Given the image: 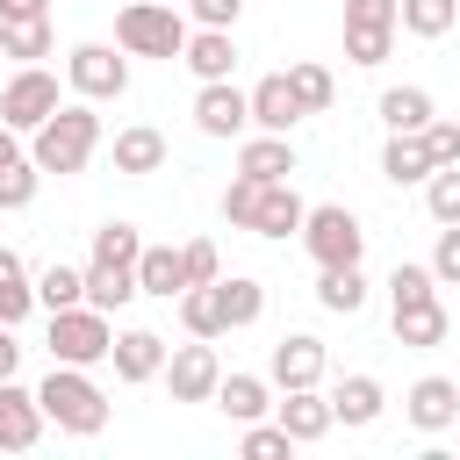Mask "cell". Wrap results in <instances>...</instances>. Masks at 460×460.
<instances>
[{
	"label": "cell",
	"instance_id": "obj_14",
	"mask_svg": "<svg viewBox=\"0 0 460 460\" xmlns=\"http://www.w3.org/2000/svg\"><path fill=\"white\" fill-rule=\"evenodd\" d=\"M273 417L288 424V438L295 446H316L331 424H338V410H331V395H316V388H280V402H273Z\"/></svg>",
	"mask_w": 460,
	"mask_h": 460
},
{
	"label": "cell",
	"instance_id": "obj_19",
	"mask_svg": "<svg viewBox=\"0 0 460 460\" xmlns=\"http://www.w3.org/2000/svg\"><path fill=\"white\" fill-rule=\"evenodd\" d=\"M216 410H223L230 424H259V417L273 410V381H266V374H223V381H216Z\"/></svg>",
	"mask_w": 460,
	"mask_h": 460
},
{
	"label": "cell",
	"instance_id": "obj_23",
	"mask_svg": "<svg viewBox=\"0 0 460 460\" xmlns=\"http://www.w3.org/2000/svg\"><path fill=\"white\" fill-rule=\"evenodd\" d=\"M381 402H388V395H381L374 374H345V381L331 388V410H338V424H352V431H367V424L381 417Z\"/></svg>",
	"mask_w": 460,
	"mask_h": 460
},
{
	"label": "cell",
	"instance_id": "obj_6",
	"mask_svg": "<svg viewBox=\"0 0 460 460\" xmlns=\"http://www.w3.org/2000/svg\"><path fill=\"white\" fill-rule=\"evenodd\" d=\"M65 79H72V93L79 101H122L129 93V50L115 43H79L72 58H65Z\"/></svg>",
	"mask_w": 460,
	"mask_h": 460
},
{
	"label": "cell",
	"instance_id": "obj_2",
	"mask_svg": "<svg viewBox=\"0 0 460 460\" xmlns=\"http://www.w3.org/2000/svg\"><path fill=\"white\" fill-rule=\"evenodd\" d=\"M36 402H43V417H50L58 431H72V438H93V431L108 424V395H101V381H93L86 367H65V359H50Z\"/></svg>",
	"mask_w": 460,
	"mask_h": 460
},
{
	"label": "cell",
	"instance_id": "obj_33",
	"mask_svg": "<svg viewBox=\"0 0 460 460\" xmlns=\"http://www.w3.org/2000/svg\"><path fill=\"white\" fill-rule=\"evenodd\" d=\"M446 338V309L438 302H417V309H395V345H438Z\"/></svg>",
	"mask_w": 460,
	"mask_h": 460
},
{
	"label": "cell",
	"instance_id": "obj_21",
	"mask_svg": "<svg viewBox=\"0 0 460 460\" xmlns=\"http://www.w3.org/2000/svg\"><path fill=\"white\" fill-rule=\"evenodd\" d=\"M158 165H165V137H158L151 122L115 129V172H122V180H144V172H158Z\"/></svg>",
	"mask_w": 460,
	"mask_h": 460
},
{
	"label": "cell",
	"instance_id": "obj_34",
	"mask_svg": "<svg viewBox=\"0 0 460 460\" xmlns=\"http://www.w3.org/2000/svg\"><path fill=\"white\" fill-rule=\"evenodd\" d=\"M453 22H460V0H402V29L424 43H438Z\"/></svg>",
	"mask_w": 460,
	"mask_h": 460
},
{
	"label": "cell",
	"instance_id": "obj_46",
	"mask_svg": "<svg viewBox=\"0 0 460 460\" xmlns=\"http://www.w3.org/2000/svg\"><path fill=\"white\" fill-rule=\"evenodd\" d=\"M22 367V345H14V323H0V381H14Z\"/></svg>",
	"mask_w": 460,
	"mask_h": 460
},
{
	"label": "cell",
	"instance_id": "obj_39",
	"mask_svg": "<svg viewBox=\"0 0 460 460\" xmlns=\"http://www.w3.org/2000/svg\"><path fill=\"white\" fill-rule=\"evenodd\" d=\"M288 79H295V101H302V108H309V115H323V108H331V93H338V86H331V72H323V65H295V72H288Z\"/></svg>",
	"mask_w": 460,
	"mask_h": 460
},
{
	"label": "cell",
	"instance_id": "obj_5",
	"mask_svg": "<svg viewBox=\"0 0 460 460\" xmlns=\"http://www.w3.org/2000/svg\"><path fill=\"white\" fill-rule=\"evenodd\" d=\"M302 244H309L316 266H359L367 230H359V216H352L345 201H316V208L302 216Z\"/></svg>",
	"mask_w": 460,
	"mask_h": 460
},
{
	"label": "cell",
	"instance_id": "obj_32",
	"mask_svg": "<svg viewBox=\"0 0 460 460\" xmlns=\"http://www.w3.org/2000/svg\"><path fill=\"white\" fill-rule=\"evenodd\" d=\"M417 302H438V273H431V259H424V266L402 259V266L388 273V309H417Z\"/></svg>",
	"mask_w": 460,
	"mask_h": 460
},
{
	"label": "cell",
	"instance_id": "obj_44",
	"mask_svg": "<svg viewBox=\"0 0 460 460\" xmlns=\"http://www.w3.org/2000/svg\"><path fill=\"white\" fill-rule=\"evenodd\" d=\"M424 151H431V165H460V122H424Z\"/></svg>",
	"mask_w": 460,
	"mask_h": 460
},
{
	"label": "cell",
	"instance_id": "obj_7",
	"mask_svg": "<svg viewBox=\"0 0 460 460\" xmlns=\"http://www.w3.org/2000/svg\"><path fill=\"white\" fill-rule=\"evenodd\" d=\"M58 108H65V101H58V79H50L43 65H22V72L0 86V122H7V129H22V137H36Z\"/></svg>",
	"mask_w": 460,
	"mask_h": 460
},
{
	"label": "cell",
	"instance_id": "obj_40",
	"mask_svg": "<svg viewBox=\"0 0 460 460\" xmlns=\"http://www.w3.org/2000/svg\"><path fill=\"white\" fill-rule=\"evenodd\" d=\"M345 29H402V0H345Z\"/></svg>",
	"mask_w": 460,
	"mask_h": 460
},
{
	"label": "cell",
	"instance_id": "obj_15",
	"mask_svg": "<svg viewBox=\"0 0 460 460\" xmlns=\"http://www.w3.org/2000/svg\"><path fill=\"white\" fill-rule=\"evenodd\" d=\"M302 115H309V108L295 101V79H288V72H266V79L252 86V129H280V137H288Z\"/></svg>",
	"mask_w": 460,
	"mask_h": 460
},
{
	"label": "cell",
	"instance_id": "obj_27",
	"mask_svg": "<svg viewBox=\"0 0 460 460\" xmlns=\"http://www.w3.org/2000/svg\"><path fill=\"white\" fill-rule=\"evenodd\" d=\"M0 58H14V65H36V58H50V14L0 22Z\"/></svg>",
	"mask_w": 460,
	"mask_h": 460
},
{
	"label": "cell",
	"instance_id": "obj_12",
	"mask_svg": "<svg viewBox=\"0 0 460 460\" xmlns=\"http://www.w3.org/2000/svg\"><path fill=\"white\" fill-rule=\"evenodd\" d=\"M402 417H410L417 431H446V424L460 417V381H453V374H424V381H410Z\"/></svg>",
	"mask_w": 460,
	"mask_h": 460
},
{
	"label": "cell",
	"instance_id": "obj_35",
	"mask_svg": "<svg viewBox=\"0 0 460 460\" xmlns=\"http://www.w3.org/2000/svg\"><path fill=\"white\" fill-rule=\"evenodd\" d=\"M36 180H43L36 158H7V165H0V216L29 208V201H36Z\"/></svg>",
	"mask_w": 460,
	"mask_h": 460
},
{
	"label": "cell",
	"instance_id": "obj_42",
	"mask_svg": "<svg viewBox=\"0 0 460 460\" xmlns=\"http://www.w3.org/2000/svg\"><path fill=\"white\" fill-rule=\"evenodd\" d=\"M431 273H438V288H460V223H438V244H431Z\"/></svg>",
	"mask_w": 460,
	"mask_h": 460
},
{
	"label": "cell",
	"instance_id": "obj_26",
	"mask_svg": "<svg viewBox=\"0 0 460 460\" xmlns=\"http://www.w3.org/2000/svg\"><path fill=\"white\" fill-rule=\"evenodd\" d=\"M381 172L395 180V187H424L438 165H431V151H424V129L417 137H388V151H381Z\"/></svg>",
	"mask_w": 460,
	"mask_h": 460
},
{
	"label": "cell",
	"instance_id": "obj_28",
	"mask_svg": "<svg viewBox=\"0 0 460 460\" xmlns=\"http://www.w3.org/2000/svg\"><path fill=\"white\" fill-rule=\"evenodd\" d=\"M216 288H223V323H230V331H244V323L266 316V288H259L252 273H223Z\"/></svg>",
	"mask_w": 460,
	"mask_h": 460
},
{
	"label": "cell",
	"instance_id": "obj_22",
	"mask_svg": "<svg viewBox=\"0 0 460 460\" xmlns=\"http://www.w3.org/2000/svg\"><path fill=\"white\" fill-rule=\"evenodd\" d=\"M144 288H137V266H115V259H86V302L93 309H122V302H137Z\"/></svg>",
	"mask_w": 460,
	"mask_h": 460
},
{
	"label": "cell",
	"instance_id": "obj_17",
	"mask_svg": "<svg viewBox=\"0 0 460 460\" xmlns=\"http://www.w3.org/2000/svg\"><path fill=\"white\" fill-rule=\"evenodd\" d=\"M237 172H252V180H288V172H295V144H288L280 129H244Z\"/></svg>",
	"mask_w": 460,
	"mask_h": 460
},
{
	"label": "cell",
	"instance_id": "obj_25",
	"mask_svg": "<svg viewBox=\"0 0 460 460\" xmlns=\"http://www.w3.org/2000/svg\"><path fill=\"white\" fill-rule=\"evenodd\" d=\"M431 115H438V108H431L424 86H388V93H381V122H388V137H417Z\"/></svg>",
	"mask_w": 460,
	"mask_h": 460
},
{
	"label": "cell",
	"instance_id": "obj_20",
	"mask_svg": "<svg viewBox=\"0 0 460 460\" xmlns=\"http://www.w3.org/2000/svg\"><path fill=\"white\" fill-rule=\"evenodd\" d=\"M180 65H187L194 79H230V72H237V36H230V29H194L187 50H180Z\"/></svg>",
	"mask_w": 460,
	"mask_h": 460
},
{
	"label": "cell",
	"instance_id": "obj_16",
	"mask_svg": "<svg viewBox=\"0 0 460 460\" xmlns=\"http://www.w3.org/2000/svg\"><path fill=\"white\" fill-rule=\"evenodd\" d=\"M302 216H309V201H302L288 180H266V187H259V216H252V237H302Z\"/></svg>",
	"mask_w": 460,
	"mask_h": 460
},
{
	"label": "cell",
	"instance_id": "obj_11",
	"mask_svg": "<svg viewBox=\"0 0 460 460\" xmlns=\"http://www.w3.org/2000/svg\"><path fill=\"white\" fill-rule=\"evenodd\" d=\"M43 402H36V388H22V381H0V453H29L36 438H43Z\"/></svg>",
	"mask_w": 460,
	"mask_h": 460
},
{
	"label": "cell",
	"instance_id": "obj_29",
	"mask_svg": "<svg viewBox=\"0 0 460 460\" xmlns=\"http://www.w3.org/2000/svg\"><path fill=\"white\" fill-rule=\"evenodd\" d=\"M180 323H187V338H223L230 323H223V288L208 280V288H187L180 295Z\"/></svg>",
	"mask_w": 460,
	"mask_h": 460
},
{
	"label": "cell",
	"instance_id": "obj_45",
	"mask_svg": "<svg viewBox=\"0 0 460 460\" xmlns=\"http://www.w3.org/2000/svg\"><path fill=\"white\" fill-rule=\"evenodd\" d=\"M187 14H194L201 29H237V14H244V0H187Z\"/></svg>",
	"mask_w": 460,
	"mask_h": 460
},
{
	"label": "cell",
	"instance_id": "obj_48",
	"mask_svg": "<svg viewBox=\"0 0 460 460\" xmlns=\"http://www.w3.org/2000/svg\"><path fill=\"white\" fill-rule=\"evenodd\" d=\"M7 158H29V151H22V129H7V122H0V165H7Z\"/></svg>",
	"mask_w": 460,
	"mask_h": 460
},
{
	"label": "cell",
	"instance_id": "obj_50",
	"mask_svg": "<svg viewBox=\"0 0 460 460\" xmlns=\"http://www.w3.org/2000/svg\"><path fill=\"white\" fill-rule=\"evenodd\" d=\"M180 7H187V0H180Z\"/></svg>",
	"mask_w": 460,
	"mask_h": 460
},
{
	"label": "cell",
	"instance_id": "obj_41",
	"mask_svg": "<svg viewBox=\"0 0 460 460\" xmlns=\"http://www.w3.org/2000/svg\"><path fill=\"white\" fill-rule=\"evenodd\" d=\"M395 50V29H345V58L352 65H381Z\"/></svg>",
	"mask_w": 460,
	"mask_h": 460
},
{
	"label": "cell",
	"instance_id": "obj_8",
	"mask_svg": "<svg viewBox=\"0 0 460 460\" xmlns=\"http://www.w3.org/2000/svg\"><path fill=\"white\" fill-rule=\"evenodd\" d=\"M194 129H201V137H244V129H252V86H237V79H201V93H194Z\"/></svg>",
	"mask_w": 460,
	"mask_h": 460
},
{
	"label": "cell",
	"instance_id": "obj_9",
	"mask_svg": "<svg viewBox=\"0 0 460 460\" xmlns=\"http://www.w3.org/2000/svg\"><path fill=\"white\" fill-rule=\"evenodd\" d=\"M216 381H223V359H216L208 338L165 352V388H172V402H216Z\"/></svg>",
	"mask_w": 460,
	"mask_h": 460
},
{
	"label": "cell",
	"instance_id": "obj_24",
	"mask_svg": "<svg viewBox=\"0 0 460 460\" xmlns=\"http://www.w3.org/2000/svg\"><path fill=\"white\" fill-rule=\"evenodd\" d=\"M316 302L331 316H359L367 309V273L359 266H316Z\"/></svg>",
	"mask_w": 460,
	"mask_h": 460
},
{
	"label": "cell",
	"instance_id": "obj_10",
	"mask_svg": "<svg viewBox=\"0 0 460 460\" xmlns=\"http://www.w3.org/2000/svg\"><path fill=\"white\" fill-rule=\"evenodd\" d=\"M323 367H331L323 338H309V331H288V338L273 345V359H266V381H273V388H316V381H323Z\"/></svg>",
	"mask_w": 460,
	"mask_h": 460
},
{
	"label": "cell",
	"instance_id": "obj_37",
	"mask_svg": "<svg viewBox=\"0 0 460 460\" xmlns=\"http://www.w3.org/2000/svg\"><path fill=\"white\" fill-rule=\"evenodd\" d=\"M424 208H431V223H460V165H438L424 180Z\"/></svg>",
	"mask_w": 460,
	"mask_h": 460
},
{
	"label": "cell",
	"instance_id": "obj_38",
	"mask_svg": "<svg viewBox=\"0 0 460 460\" xmlns=\"http://www.w3.org/2000/svg\"><path fill=\"white\" fill-rule=\"evenodd\" d=\"M259 187H266V180H252V172H237V180L223 187V223H237V230H252V216H259Z\"/></svg>",
	"mask_w": 460,
	"mask_h": 460
},
{
	"label": "cell",
	"instance_id": "obj_43",
	"mask_svg": "<svg viewBox=\"0 0 460 460\" xmlns=\"http://www.w3.org/2000/svg\"><path fill=\"white\" fill-rule=\"evenodd\" d=\"M180 252H187V288L223 280V259H216V244H208V237H194V244H180Z\"/></svg>",
	"mask_w": 460,
	"mask_h": 460
},
{
	"label": "cell",
	"instance_id": "obj_4",
	"mask_svg": "<svg viewBox=\"0 0 460 460\" xmlns=\"http://www.w3.org/2000/svg\"><path fill=\"white\" fill-rule=\"evenodd\" d=\"M115 352V331H108V309L93 302H72V309H50V359L65 367H101Z\"/></svg>",
	"mask_w": 460,
	"mask_h": 460
},
{
	"label": "cell",
	"instance_id": "obj_31",
	"mask_svg": "<svg viewBox=\"0 0 460 460\" xmlns=\"http://www.w3.org/2000/svg\"><path fill=\"white\" fill-rule=\"evenodd\" d=\"M72 302H86V266H43L36 273V309H72Z\"/></svg>",
	"mask_w": 460,
	"mask_h": 460
},
{
	"label": "cell",
	"instance_id": "obj_18",
	"mask_svg": "<svg viewBox=\"0 0 460 460\" xmlns=\"http://www.w3.org/2000/svg\"><path fill=\"white\" fill-rule=\"evenodd\" d=\"M137 288L158 295V302H180V295H187V252H180V244H144V259H137Z\"/></svg>",
	"mask_w": 460,
	"mask_h": 460
},
{
	"label": "cell",
	"instance_id": "obj_13",
	"mask_svg": "<svg viewBox=\"0 0 460 460\" xmlns=\"http://www.w3.org/2000/svg\"><path fill=\"white\" fill-rule=\"evenodd\" d=\"M108 359H115V381H129V388L137 381H158L165 374V338L144 331V323H129V331H115V352Z\"/></svg>",
	"mask_w": 460,
	"mask_h": 460
},
{
	"label": "cell",
	"instance_id": "obj_47",
	"mask_svg": "<svg viewBox=\"0 0 460 460\" xmlns=\"http://www.w3.org/2000/svg\"><path fill=\"white\" fill-rule=\"evenodd\" d=\"M29 14H50V0H0V22H29Z\"/></svg>",
	"mask_w": 460,
	"mask_h": 460
},
{
	"label": "cell",
	"instance_id": "obj_30",
	"mask_svg": "<svg viewBox=\"0 0 460 460\" xmlns=\"http://www.w3.org/2000/svg\"><path fill=\"white\" fill-rule=\"evenodd\" d=\"M36 309V280H29V266L0 244V323H22Z\"/></svg>",
	"mask_w": 460,
	"mask_h": 460
},
{
	"label": "cell",
	"instance_id": "obj_49",
	"mask_svg": "<svg viewBox=\"0 0 460 460\" xmlns=\"http://www.w3.org/2000/svg\"><path fill=\"white\" fill-rule=\"evenodd\" d=\"M453 381H460V374H453Z\"/></svg>",
	"mask_w": 460,
	"mask_h": 460
},
{
	"label": "cell",
	"instance_id": "obj_1",
	"mask_svg": "<svg viewBox=\"0 0 460 460\" xmlns=\"http://www.w3.org/2000/svg\"><path fill=\"white\" fill-rule=\"evenodd\" d=\"M101 151V115H93V101H65L36 137H29V158L43 165V172H86V158Z\"/></svg>",
	"mask_w": 460,
	"mask_h": 460
},
{
	"label": "cell",
	"instance_id": "obj_3",
	"mask_svg": "<svg viewBox=\"0 0 460 460\" xmlns=\"http://www.w3.org/2000/svg\"><path fill=\"white\" fill-rule=\"evenodd\" d=\"M187 14H180V0H129L122 14H115V43L129 50V58H180L187 50Z\"/></svg>",
	"mask_w": 460,
	"mask_h": 460
},
{
	"label": "cell",
	"instance_id": "obj_36",
	"mask_svg": "<svg viewBox=\"0 0 460 460\" xmlns=\"http://www.w3.org/2000/svg\"><path fill=\"white\" fill-rule=\"evenodd\" d=\"M237 453H244V460H288V453H295V438H288V424H280V417H273V424L259 417V424H244Z\"/></svg>",
	"mask_w": 460,
	"mask_h": 460
}]
</instances>
